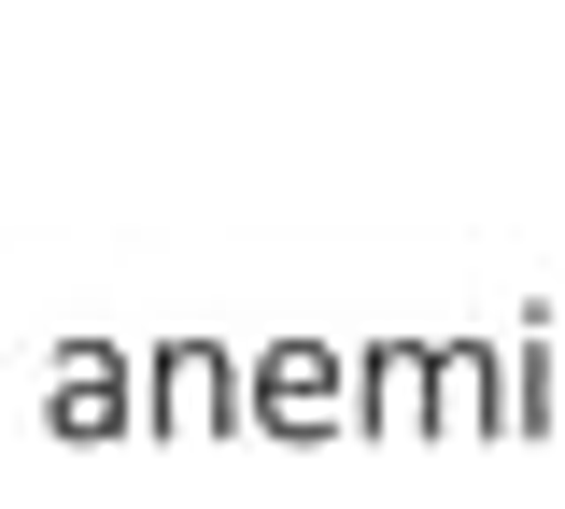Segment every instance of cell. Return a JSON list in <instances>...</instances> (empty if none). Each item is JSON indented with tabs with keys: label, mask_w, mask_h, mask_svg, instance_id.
I'll return each mask as SVG.
<instances>
[]
</instances>
